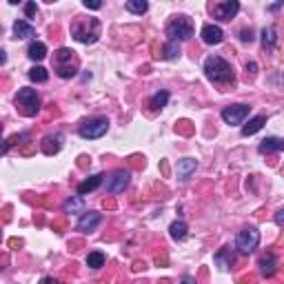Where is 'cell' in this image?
Here are the masks:
<instances>
[{
  "label": "cell",
  "mask_w": 284,
  "mask_h": 284,
  "mask_svg": "<svg viewBox=\"0 0 284 284\" xmlns=\"http://www.w3.org/2000/svg\"><path fill=\"white\" fill-rule=\"evenodd\" d=\"M100 33H103V25H100L98 18H76L71 25V36L73 40H78V43L83 45H93L98 43Z\"/></svg>",
  "instance_id": "obj_1"
},
{
  "label": "cell",
  "mask_w": 284,
  "mask_h": 284,
  "mask_svg": "<svg viewBox=\"0 0 284 284\" xmlns=\"http://www.w3.org/2000/svg\"><path fill=\"white\" fill-rule=\"evenodd\" d=\"M205 76L215 85L233 83V67L222 56H209L205 60Z\"/></svg>",
  "instance_id": "obj_2"
},
{
  "label": "cell",
  "mask_w": 284,
  "mask_h": 284,
  "mask_svg": "<svg viewBox=\"0 0 284 284\" xmlns=\"http://www.w3.org/2000/svg\"><path fill=\"white\" fill-rule=\"evenodd\" d=\"M167 36L171 43H182L193 36V20L189 16H175L167 25Z\"/></svg>",
  "instance_id": "obj_3"
},
{
  "label": "cell",
  "mask_w": 284,
  "mask_h": 284,
  "mask_svg": "<svg viewBox=\"0 0 284 284\" xmlns=\"http://www.w3.org/2000/svg\"><path fill=\"white\" fill-rule=\"evenodd\" d=\"M107 131H109V120L105 116L89 118L87 123L80 125V129H78L80 138H85V140H98V138H103Z\"/></svg>",
  "instance_id": "obj_4"
},
{
  "label": "cell",
  "mask_w": 284,
  "mask_h": 284,
  "mask_svg": "<svg viewBox=\"0 0 284 284\" xmlns=\"http://www.w3.org/2000/svg\"><path fill=\"white\" fill-rule=\"evenodd\" d=\"M16 105L20 107V111H23L27 118H33L40 111V96L36 93V89H29V87H25V89L18 91Z\"/></svg>",
  "instance_id": "obj_5"
},
{
  "label": "cell",
  "mask_w": 284,
  "mask_h": 284,
  "mask_svg": "<svg viewBox=\"0 0 284 284\" xmlns=\"http://www.w3.org/2000/svg\"><path fill=\"white\" fill-rule=\"evenodd\" d=\"M260 245V231L255 227H249V229H242L235 238V249L240 253H253Z\"/></svg>",
  "instance_id": "obj_6"
},
{
  "label": "cell",
  "mask_w": 284,
  "mask_h": 284,
  "mask_svg": "<svg viewBox=\"0 0 284 284\" xmlns=\"http://www.w3.org/2000/svg\"><path fill=\"white\" fill-rule=\"evenodd\" d=\"M249 116V105H229L222 109V120L227 125H242Z\"/></svg>",
  "instance_id": "obj_7"
},
{
  "label": "cell",
  "mask_w": 284,
  "mask_h": 284,
  "mask_svg": "<svg viewBox=\"0 0 284 284\" xmlns=\"http://www.w3.org/2000/svg\"><path fill=\"white\" fill-rule=\"evenodd\" d=\"M240 11V3L238 0H227V3H218L213 5V18L220 23H229L231 18H235V13Z\"/></svg>",
  "instance_id": "obj_8"
},
{
  "label": "cell",
  "mask_w": 284,
  "mask_h": 284,
  "mask_svg": "<svg viewBox=\"0 0 284 284\" xmlns=\"http://www.w3.org/2000/svg\"><path fill=\"white\" fill-rule=\"evenodd\" d=\"M129 182H131L129 171H116L109 180H107V191L109 193H123L125 189L129 187Z\"/></svg>",
  "instance_id": "obj_9"
},
{
  "label": "cell",
  "mask_w": 284,
  "mask_h": 284,
  "mask_svg": "<svg viewBox=\"0 0 284 284\" xmlns=\"http://www.w3.org/2000/svg\"><path fill=\"white\" fill-rule=\"evenodd\" d=\"M200 36H202V40H205L207 45H220L222 40H225V31H222L218 25H211V23H207L205 27H202Z\"/></svg>",
  "instance_id": "obj_10"
},
{
  "label": "cell",
  "mask_w": 284,
  "mask_h": 284,
  "mask_svg": "<svg viewBox=\"0 0 284 284\" xmlns=\"http://www.w3.org/2000/svg\"><path fill=\"white\" fill-rule=\"evenodd\" d=\"M100 222H103V215H100L98 211H89V213H83V218L78 220V231L83 233H89L93 231Z\"/></svg>",
  "instance_id": "obj_11"
},
{
  "label": "cell",
  "mask_w": 284,
  "mask_h": 284,
  "mask_svg": "<svg viewBox=\"0 0 284 284\" xmlns=\"http://www.w3.org/2000/svg\"><path fill=\"white\" fill-rule=\"evenodd\" d=\"M258 151L262 155H269V153H275V151H284V138H265L258 145Z\"/></svg>",
  "instance_id": "obj_12"
},
{
  "label": "cell",
  "mask_w": 284,
  "mask_h": 284,
  "mask_svg": "<svg viewBox=\"0 0 284 284\" xmlns=\"http://www.w3.org/2000/svg\"><path fill=\"white\" fill-rule=\"evenodd\" d=\"M103 178H105L103 173H96V175H89L87 180H83V182L78 185V195H87V193L96 191V189L103 185Z\"/></svg>",
  "instance_id": "obj_13"
},
{
  "label": "cell",
  "mask_w": 284,
  "mask_h": 284,
  "mask_svg": "<svg viewBox=\"0 0 284 284\" xmlns=\"http://www.w3.org/2000/svg\"><path fill=\"white\" fill-rule=\"evenodd\" d=\"M258 267H260V273L265 275V278H271V275L275 273V269H278V260H275L273 253H265L260 258Z\"/></svg>",
  "instance_id": "obj_14"
},
{
  "label": "cell",
  "mask_w": 284,
  "mask_h": 284,
  "mask_svg": "<svg viewBox=\"0 0 284 284\" xmlns=\"http://www.w3.org/2000/svg\"><path fill=\"white\" fill-rule=\"evenodd\" d=\"M63 140H65L63 133H53V136H47V138L43 140V151H45L47 155L58 153L60 147H63Z\"/></svg>",
  "instance_id": "obj_15"
},
{
  "label": "cell",
  "mask_w": 284,
  "mask_h": 284,
  "mask_svg": "<svg viewBox=\"0 0 284 284\" xmlns=\"http://www.w3.org/2000/svg\"><path fill=\"white\" fill-rule=\"evenodd\" d=\"M13 36L20 40H27V38L36 36V29H33V25L27 23V20H16V23H13Z\"/></svg>",
  "instance_id": "obj_16"
},
{
  "label": "cell",
  "mask_w": 284,
  "mask_h": 284,
  "mask_svg": "<svg viewBox=\"0 0 284 284\" xmlns=\"http://www.w3.org/2000/svg\"><path fill=\"white\" fill-rule=\"evenodd\" d=\"M27 56H29L33 63H40V60L47 58V45L40 43V40H33L29 45V49H27Z\"/></svg>",
  "instance_id": "obj_17"
},
{
  "label": "cell",
  "mask_w": 284,
  "mask_h": 284,
  "mask_svg": "<svg viewBox=\"0 0 284 284\" xmlns=\"http://www.w3.org/2000/svg\"><path fill=\"white\" fill-rule=\"evenodd\" d=\"M195 169H198V162H195V160H191V158L180 160V162H178V178H180V180H189Z\"/></svg>",
  "instance_id": "obj_18"
},
{
  "label": "cell",
  "mask_w": 284,
  "mask_h": 284,
  "mask_svg": "<svg viewBox=\"0 0 284 284\" xmlns=\"http://www.w3.org/2000/svg\"><path fill=\"white\" fill-rule=\"evenodd\" d=\"M169 233H171V238L173 240H187V235H189V227H187V222L185 220H175L171 227H169Z\"/></svg>",
  "instance_id": "obj_19"
},
{
  "label": "cell",
  "mask_w": 284,
  "mask_h": 284,
  "mask_svg": "<svg viewBox=\"0 0 284 284\" xmlns=\"http://www.w3.org/2000/svg\"><path fill=\"white\" fill-rule=\"evenodd\" d=\"M265 123H267L265 116H255V118H251V120H249V125L242 127V136L249 138V136H253V133H258L262 127H265Z\"/></svg>",
  "instance_id": "obj_20"
},
{
  "label": "cell",
  "mask_w": 284,
  "mask_h": 284,
  "mask_svg": "<svg viewBox=\"0 0 284 284\" xmlns=\"http://www.w3.org/2000/svg\"><path fill=\"white\" fill-rule=\"evenodd\" d=\"M233 260H235V258H233V251H231L229 247L220 249V251L215 253V262H218V267L222 269V271H227V269L233 265Z\"/></svg>",
  "instance_id": "obj_21"
},
{
  "label": "cell",
  "mask_w": 284,
  "mask_h": 284,
  "mask_svg": "<svg viewBox=\"0 0 284 284\" xmlns=\"http://www.w3.org/2000/svg\"><path fill=\"white\" fill-rule=\"evenodd\" d=\"M260 36H262V45H265V49H273L275 43H278V31H275V27H265Z\"/></svg>",
  "instance_id": "obj_22"
},
{
  "label": "cell",
  "mask_w": 284,
  "mask_h": 284,
  "mask_svg": "<svg viewBox=\"0 0 284 284\" xmlns=\"http://www.w3.org/2000/svg\"><path fill=\"white\" fill-rule=\"evenodd\" d=\"M125 9L131 11V13H138V16H142V13H147L149 3H147V0H127Z\"/></svg>",
  "instance_id": "obj_23"
},
{
  "label": "cell",
  "mask_w": 284,
  "mask_h": 284,
  "mask_svg": "<svg viewBox=\"0 0 284 284\" xmlns=\"http://www.w3.org/2000/svg\"><path fill=\"white\" fill-rule=\"evenodd\" d=\"M29 80L31 83H47V80H49V71H47L45 67L36 65V67L29 69Z\"/></svg>",
  "instance_id": "obj_24"
},
{
  "label": "cell",
  "mask_w": 284,
  "mask_h": 284,
  "mask_svg": "<svg viewBox=\"0 0 284 284\" xmlns=\"http://www.w3.org/2000/svg\"><path fill=\"white\" fill-rule=\"evenodd\" d=\"M105 262H107V255L103 251H91L89 255H87V267H91V269L105 267Z\"/></svg>",
  "instance_id": "obj_25"
},
{
  "label": "cell",
  "mask_w": 284,
  "mask_h": 284,
  "mask_svg": "<svg viewBox=\"0 0 284 284\" xmlns=\"http://www.w3.org/2000/svg\"><path fill=\"white\" fill-rule=\"evenodd\" d=\"M167 103H169V91H158L149 100V107H151V109H165Z\"/></svg>",
  "instance_id": "obj_26"
},
{
  "label": "cell",
  "mask_w": 284,
  "mask_h": 284,
  "mask_svg": "<svg viewBox=\"0 0 284 284\" xmlns=\"http://www.w3.org/2000/svg\"><path fill=\"white\" fill-rule=\"evenodd\" d=\"M83 207H85L83 195H76V198L65 202V213H80V211H83Z\"/></svg>",
  "instance_id": "obj_27"
},
{
  "label": "cell",
  "mask_w": 284,
  "mask_h": 284,
  "mask_svg": "<svg viewBox=\"0 0 284 284\" xmlns=\"http://www.w3.org/2000/svg\"><path fill=\"white\" fill-rule=\"evenodd\" d=\"M69 63H76V56H73V51L67 49V47L58 49L56 51V65H69Z\"/></svg>",
  "instance_id": "obj_28"
},
{
  "label": "cell",
  "mask_w": 284,
  "mask_h": 284,
  "mask_svg": "<svg viewBox=\"0 0 284 284\" xmlns=\"http://www.w3.org/2000/svg\"><path fill=\"white\" fill-rule=\"evenodd\" d=\"M56 73L60 78H73L78 73V67L76 63H69V65H56Z\"/></svg>",
  "instance_id": "obj_29"
},
{
  "label": "cell",
  "mask_w": 284,
  "mask_h": 284,
  "mask_svg": "<svg viewBox=\"0 0 284 284\" xmlns=\"http://www.w3.org/2000/svg\"><path fill=\"white\" fill-rule=\"evenodd\" d=\"M178 56H180V45L169 40V43L165 45V53H162V58H165V60H175Z\"/></svg>",
  "instance_id": "obj_30"
},
{
  "label": "cell",
  "mask_w": 284,
  "mask_h": 284,
  "mask_svg": "<svg viewBox=\"0 0 284 284\" xmlns=\"http://www.w3.org/2000/svg\"><path fill=\"white\" fill-rule=\"evenodd\" d=\"M36 13H38V5H36V3H27V5H25V16H27V18H33Z\"/></svg>",
  "instance_id": "obj_31"
},
{
  "label": "cell",
  "mask_w": 284,
  "mask_h": 284,
  "mask_svg": "<svg viewBox=\"0 0 284 284\" xmlns=\"http://www.w3.org/2000/svg\"><path fill=\"white\" fill-rule=\"evenodd\" d=\"M253 31L251 29H242L240 31V40H242V43H253Z\"/></svg>",
  "instance_id": "obj_32"
},
{
  "label": "cell",
  "mask_w": 284,
  "mask_h": 284,
  "mask_svg": "<svg viewBox=\"0 0 284 284\" xmlns=\"http://www.w3.org/2000/svg\"><path fill=\"white\" fill-rule=\"evenodd\" d=\"M85 9H93V11H98L100 7H103V3H89V0H85Z\"/></svg>",
  "instance_id": "obj_33"
},
{
  "label": "cell",
  "mask_w": 284,
  "mask_h": 284,
  "mask_svg": "<svg viewBox=\"0 0 284 284\" xmlns=\"http://www.w3.org/2000/svg\"><path fill=\"white\" fill-rule=\"evenodd\" d=\"M275 222H278L280 227H284V209H280V211L275 213Z\"/></svg>",
  "instance_id": "obj_34"
},
{
  "label": "cell",
  "mask_w": 284,
  "mask_h": 284,
  "mask_svg": "<svg viewBox=\"0 0 284 284\" xmlns=\"http://www.w3.org/2000/svg\"><path fill=\"white\" fill-rule=\"evenodd\" d=\"M180 284H195V280L191 278V275H185V278H182V282Z\"/></svg>",
  "instance_id": "obj_35"
},
{
  "label": "cell",
  "mask_w": 284,
  "mask_h": 284,
  "mask_svg": "<svg viewBox=\"0 0 284 284\" xmlns=\"http://www.w3.org/2000/svg\"><path fill=\"white\" fill-rule=\"evenodd\" d=\"M40 284H58V280H53V278H43V280H40Z\"/></svg>",
  "instance_id": "obj_36"
},
{
  "label": "cell",
  "mask_w": 284,
  "mask_h": 284,
  "mask_svg": "<svg viewBox=\"0 0 284 284\" xmlns=\"http://www.w3.org/2000/svg\"><path fill=\"white\" fill-rule=\"evenodd\" d=\"M249 69L255 71V69H258V65H255V63H249V65H247V71H249Z\"/></svg>",
  "instance_id": "obj_37"
}]
</instances>
